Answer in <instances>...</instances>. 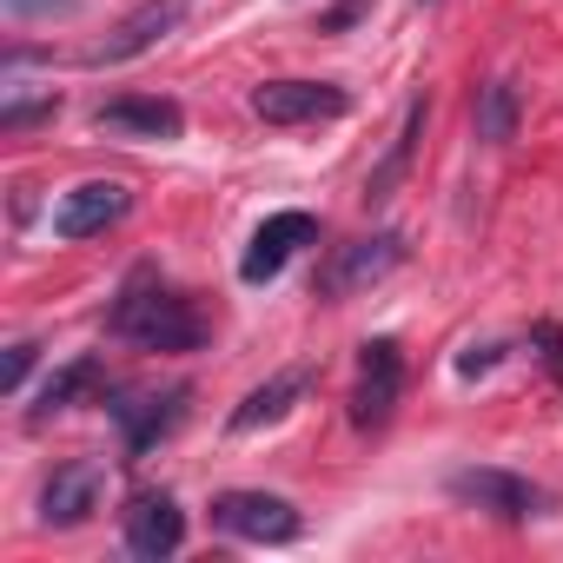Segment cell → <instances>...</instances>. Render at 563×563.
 <instances>
[{
  "label": "cell",
  "mask_w": 563,
  "mask_h": 563,
  "mask_svg": "<svg viewBox=\"0 0 563 563\" xmlns=\"http://www.w3.org/2000/svg\"><path fill=\"white\" fill-rule=\"evenodd\" d=\"M107 325H113V339H133L140 352H199L206 345V319L192 312V299L159 286L153 265H140L126 278V292H120Z\"/></svg>",
  "instance_id": "obj_1"
},
{
  "label": "cell",
  "mask_w": 563,
  "mask_h": 563,
  "mask_svg": "<svg viewBox=\"0 0 563 563\" xmlns=\"http://www.w3.org/2000/svg\"><path fill=\"white\" fill-rule=\"evenodd\" d=\"M405 265V239L398 232H372V239H352L325 258L319 272V299H352V292H372L378 278H391Z\"/></svg>",
  "instance_id": "obj_2"
},
{
  "label": "cell",
  "mask_w": 563,
  "mask_h": 563,
  "mask_svg": "<svg viewBox=\"0 0 563 563\" xmlns=\"http://www.w3.org/2000/svg\"><path fill=\"white\" fill-rule=\"evenodd\" d=\"M252 113L265 126H319V120H345L352 93L332 87V80H265L252 93Z\"/></svg>",
  "instance_id": "obj_3"
},
{
  "label": "cell",
  "mask_w": 563,
  "mask_h": 563,
  "mask_svg": "<svg viewBox=\"0 0 563 563\" xmlns=\"http://www.w3.org/2000/svg\"><path fill=\"white\" fill-rule=\"evenodd\" d=\"M212 523L239 543H292L306 523L286 497H272V490H219L212 497Z\"/></svg>",
  "instance_id": "obj_4"
},
{
  "label": "cell",
  "mask_w": 563,
  "mask_h": 563,
  "mask_svg": "<svg viewBox=\"0 0 563 563\" xmlns=\"http://www.w3.org/2000/svg\"><path fill=\"white\" fill-rule=\"evenodd\" d=\"M192 14V0H140L133 14L113 21L107 41L87 47V67H120V60H140L146 47H159L166 34H179V21Z\"/></svg>",
  "instance_id": "obj_5"
},
{
  "label": "cell",
  "mask_w": 563,
  "mask_h": 563,
  "mask_svg": "<svg viewBox=\"0 0 563 563\" xmlns=\"http://www.w3.org/2000/svg\"><path fill=\"white\" fill-rule=\"evenodd\" d=\"M405 398V352L398 339H372L358 352V391H352V424L358 431H378Z\"/></svg>",
  "instance_id": "obj_6"
},
{
  "label": "cell",
  "mask_w": 563,
  "mask_h": 563,
  "mask_svg": "<svg viewBox=\"0 0 563 563\" xmlns=\"http://www.w3.org/2000/svg\"><path fill=\"white\" fill-rule=\"evenodd\" d=\"M319 239V219L312 212H272L258 232H252V245H245V258H239V278L245 286H265V278H278L286 272V258L299 252V245H312Z\"/></svg>",
  "instance_id": "obj_7"
},
{
  "label": "cell",
  "mask_w": 563,
  "mask_h": 563,
  "mask_svg": "<svg viewBox=\"0 0 563 563\" xmlns=\"http://www.w3.org/2000/svg\"><path fill=\"white\" fill-rule=\"evenodd\" d=\"M100 497H107V464H93V457L60 464L47 477V490H41V523L47 530H74V523H87L100 510Z\"/></svg>",
  "instance_id": "obj_8"
},
{
  "label": "cell",
  "mask_w": 563,
  "mask_h": 563,
  "mask_svg": "<svg viewBox=\"0 0 563 563\" xmlns=\"http://www.w3.org/2000/svg\"><path fill=\"white\" fill-rule=\"evenodd\" d=\"M107 411H113L126 451L140 457V451H153V438H166V431L179 424V411H186V385H173V391H113Z\"/></svg>",
  "instance_id": "obj_9"
},
{
  "label": "cell",
  "mask_w": 563,
  "mask_h": 563,
  "mask_svg": "<svg viewBox=\"0 0 563 563\" xmlns=\"http://www.w3.org/2000/svg\"><path fill=\"white\" fill-rule=\"evenodd\" d=\"M126 206H133V192H126L120 179H87V186H74V192L54 206V232H60V239H93V232L120 225Z\"/></svg>",
  "instance_id": "obj_10"
},
{
  "label": "cell",
  "mask_w": 563,
  "mask_h": 563,
  "mask_svg": "<svg viewBox=\"0 0 563 563\" xmlns=\"http://www.w3.org/2000/svg\"><path fill=\"white\" fill-rule=\"evenodd\" d=\"M179 543H186V510H179L166 490H140V497L126 504V550L146 556V563H159V556H173Z\"/></svg>",
  "instance_id": "obj_11"
},
{
  "label": "cell",
  "mask_w": 563,
  "mask_h": 563,
  "mask_svg": "<svg viewBox=\"0 0 563 563\" xmlns=\"http://www.w3.org/2000/svg\"><path fill=\"white\" fill-rule=\"evenodd\" d=\"M93 126L120 133V140H179L186 113H179V100H159V93H120L93 113Z\"/></svg>",
  "instance_id": "obj_12"
},
{
  "label": "cell",
  "mask_w": 563,
  "mask_h": 563,
  "mask_svg": "<svg viewBox=\"0 0 563 563\" xmlns=\"http://www.w3.org/2000/svg\"><path fill=\"white\" fill-rule=\"evenodd\" d=\"M451 497H464V504H477V510H497V517H510V523L537 517V504H543V490H537L530 477H510V471H457V477H451Z\"/></svg>",
  "instance_id": "obj_13"
},
{
  "label": "cell",
  "mask_w": 563,
  "mask_h": 563,
  "mask_svg": "<svg viewBox=\"0 0 563 563\" xmlns=\"http://www.w3.org/2000/svg\"><path fill=\"white\" fill-rule=\"evenodd\" d=\"M424 120H431V107L424 100H411L405 107V126H398V140H391V153L372 166V179H365V206H385L391 192H398V179L411 173V159H418V140H424Z\"/></svg>",
  "instance_id": "obj_14"
},
{
  "label": "cell",
  "mask_w": 563,
  "mask_h": 563,
  "mask_svg": "<svg viewBox=\"0 0 563 563\" xmlns=\"http://www.w3.org/2000/svg\"><path fill=\"white\" fill-rule=\"evenodd\" d=\"M107 385V365L100 358H74V365H60V372H47V385L34 391V424L41 418H54V411H74L80 398H93Z\"/></svg>",
  "instance_id": "obj_15"
},
{
  "label": "cell",
  "mask_w": 563,
  "mask_h": 563,
  "mask_svg": "<svg viewBox=\"0 0 563 563\" xmlns=\"http://www.w3.org/2000/svg\"><path fill=\"white\" fill-rule=\"evenodd\" d=\"M306 398V372H278V378H265L258 391H245V405L232 411V431H258V424H278L292 405Z\"/></svg>",
  "instance_id": "obj_16"
},
{
  "label": "cell",
  "mask_w": 563,
  "mask_h": 563,
  "mask_svg": "<svg viewBox=\"0 0 563 563\" xmlns=\"http://www.w3.org/2000/svg\"><path fill=\"white\" fill-rule=\"evenodd\" d=\"M517 113H523L517 80L477 87V140H484V146H510V140H517Z\"/></svg>",
  "instance_id": "obj_17"
},
{
  "label": "cell",
  "mask_w": 563,
  "mask_h": 563,
  "mask_svg": "<svg viewBox=\"0 0 563 563\" xmlns=\"http://www.w3.org/2000/svg\"><path fill=\"white\" fill-rule=\"evenodd\" d=\"M80 0H0L8 21H54V14H74Z\"/></svg>",
  "instance_id": "obj_18"
},
{
  "label": "cell",
  "mask_w": 563,
  "mask_h": 563,
  "mask_svg": "<svg viewBox=\"0 0 563 563\" xmlns=\"http://www.w3.org/2000/svg\"><path fill=\"white\" fill-rule=\"evenodd\" d=\"M27 372H34V345H14V352H8V372H0V391L21 398V391H27Z\"/></svg>",
  "instance_id": "obj_19"
},
{
  "label": "cell",
  "mask_w": 563,
  "mask_h": 563,
  "mask_svg": "<svg viewBox=\"0 0 563 563\" xmlns=\"http://www.w3.org/2000/svg\"><path fill=\"white\" fill-rule=\"evenodd\" d=\"M490 365H497V345H471V352L457 358V372H464V378H477V372H490Z\"/></svg>",
  "instance_id": "obj_20"
},
{
  "label": "cell",
  "mask_w": 563,
  "mask_h": 563,
  "mask_svg": "<svg viewBox=\"0 0 563 563\" xmlns=\"http://www.w3.org/2000/svg\"><path fill=\"white\" fill-rule=\"evenodd\" d=\"M358 14H365V0H339V8H332V14H325L319 27H325V34H339V27H352Z\"/></svg>",
  "instance_id": "obj_21"
}]
</instances>
